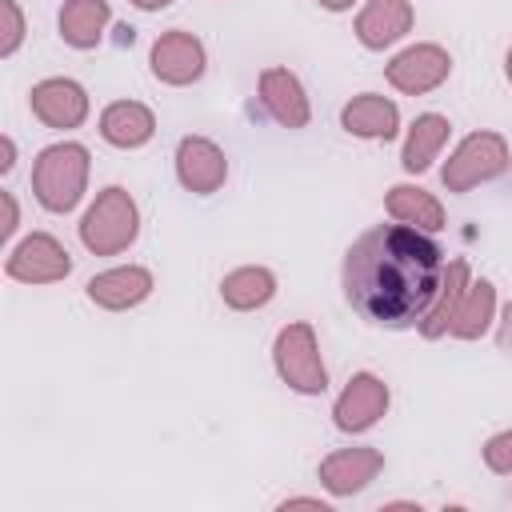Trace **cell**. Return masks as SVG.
I'll return each instance as SVG.
<instances>
[{"label": "cell", "mask_w": 512, "mask_h": 512, "mask_svg": "<svg viewBox=\"0 0 512 512\" xmlns=\"http://www.w3.org/2000/svg\"><path fill=\"white\" fill-rule=\"evenodd\" d=\"M28 104L44 128L68 132V128H80L88 120V92H84V84H76L68 76H48V80L32 84Z\"/></svg>", "instance_id": "obj_9"}, {"label": "cell", "mask_w": 512, "mask_h": 512, "mask_svg": "<svg viewBox=\"0 0 512 512\" xmlns=\"http://www.w3.org/2000/svg\"><path fill=\"white\" fill-rule=\"evenodd\" d=\"M444 280L440 244L412 224H376L344 256L348 304L380 328H412L428 316Z\"/></svg>", "instance_id": "obj_1"}, {"label": "cell", "mask_w": 512, "mask_h": 512, "mask_svg": "<svg viewBox=\"0 0 512 512\" xmlns=\"http://www.w3.org/2000/svg\"><path fill=\"white\" fill-rule=\"evenodd\" d=\"M412 32V4L408 0H368L356 16V40L372 52L404 40Z\"/></svg>", "instance_id": "obj_16"}, {"label": "cell", "mask_w": 512, "mask_h": 512, "mask_svg": "<svg viewBox=\"0 0 512 512\" xmlns=\"http://www.w3.org/2000/svg\"><path fill=\"white\" fill-rule=\"evenodd\" d=\"M492 316H496V288H492V280H468V292H464V300L452 312L448 336H456V340H480L488 332Z\"/></svg>", "instance_id": "obj_23"}, {"label": "cell", "mask_w": 512, "mask_h": 512, "mask_svg": "<svg viewBox=\"0 0 512 512\" xmlns=\"http://www.w3.org/2000/svg\"><path fill=\"white\" fill-rule=\"evenodd\" d=\"M448 132H452L448 116H440V112H424V116H416L412 128H408V136H404V148H400V164H404V172H428L432 160L440 156V148L448 144Z\"/></svg>", "instance_id": "obj_19"}, {"label": "cell", "mask_w": 512, "mask_h": 512, "mask_svg": "<svg viewBox=\"0 0 512 512\" xmlns=\"http://www.w3.org/2000/svg\"><path fill=\"white\" fill-rule=\"evenodd\" d=\"M100 136H104V144L124 148V152L144 148L156 136V116L140 100H116L100 112Z\"/></svg>", "instance_id": "obj_17"}, {"label": "cell", "mask_w": 512, "mask_h": 512, "mask_svg": "<svg viewBox=\"0 0 512 512\" xmlns=\"http://www.w3.org/2000/svg\"><path fill=\"white\" fill-rule=\"evenodd\" d=\"M84 292L104 312H128V308H136V304H144L152 296V272L140 268V264H120V268L96 272L84 284Z\"/></svg>", "instance_id": "obj_13"}, {"label": "cell", "mask_w": 512, "mask_h": 512, "mask_svg": "<svg viewBox=\"0 0 512 512\" xmlns=\"http://www.w3.org/2000/svg\"><path fill=\"white\" fill-rule=\"evenodd\" d=\"M468 280H472V276H468V264H464V260H448V264H444L440 292H436V300H432L428 316L420 320V336H424V340H440V336H448L452 312H456V304L464 300Z\"/></svg>", "instance_id": "obj_22"}, {"label": "cell", "mask_w": 512, "mask_h": 512, "mask_svg": "<svg viewBox=\"0 0 512 512\" xmlns=\"http://www.w3.org/2000/svg\"><path fill=\"white\" fill-rule=\"evenodd\" d=\"M504 76H508V84H512V48H508V56H504Z\"/></svg>", "instance_id": "obj_32"}, {"label": "cell", "mask_w": 512, "mask_h": 512, "mask_svg": "<svg viewBox=\"0 0 512 512\" xmlns=\"http://www.w3.org/2000/svg\"><path fill=\"white\" fill-rule=\"evenodd\" d=\"M272 364H276L280 380H284L292 392L320 396V392L328 388V372H324V360H320L316 328H312L308 320L284 324V328L276 332V344H272Z\"/></svg>", "instance_id": "obj_4"}, {"label": "cell", "mask_w": 512, "mask_h": 512, "mask_svg": "<svg viewBox=\"0 0 512 512\" xmlns=\"http://www.w3.org/2000/svg\"><path fill=\"white\" fill-rule=\"evenodd\" d=\"M108 20H112L108 0H64V8H60V20H56V24H60V40H64L68 48L88 52V48H96V44H100V36H104Z\"/></svg>", "instance_id": "obj_18"}, {"label": "cell", "mask_w": 512, "mask_h": 512, "mask_svg": "<svg viewBox=\"0 0 512 512\" xmlns=\"http://www.w3.org/2000/svg\"><path fill=\"white\" fill-rule=\"evenodd\" d=\"M132 4H136L140 12H160V8H168L172 0H132Z\"/></svg>", "instance_id": "obj_31"}, {"label": "cell", "mask_w": 512, "mask_h": 512, "mask_svg": "<svg viewBox=\"0 0 512 512\" xmlns=\"http://www.w3.org/2000/svg\"><path fill=\"white\" fill-rule=\"evenodd\" d=\"M88 148L76 144V140H60V144H48L40 148L36 164H32V192L40 200L44 212H72L80 200H84V188H88Z\"/></svg>", "instance_id": "obj_2"}, {"label": "cell", "mask_w": 512, "mask_h": 512, "mask_svg": "<svg viewBox=\"0 0 512 512\" xmlns=\"http://www.w3.org/2000/svg\"><path fill=\"white\" fill-rule=\"evenodd\" d=\"M140 236V208L128 188L108 184L96 192L92 208L80 220V244L92 256H116Z\"/></svg>", "instance_id": "obj_3"}, {"label": "cell", "mask_w": 512, "mask_h": 512, "mask_svg": "<svg viewBox=\"0 0 512 512\" xmlns=\"http://www.w3.org/2000/svg\"><path fill=\"white\" fill-rule=\"evenodd\" d=\"M384 208H388L392 220L412 224V228H420V232H440V228H444V208H440V200H436L432 192L416 188V184H396V188H388Z\"/></svg>", "instance_id": "obj_21"}, {"label": "cell", "mask_w": 512, "mask_h": 512, "mask_svg": "<svg viewBox=\"0 0 512 512\" xmlns=\"http://www.w3.org/2000/svg\"><path fill=\"white\" fill-rule=\"evenodd\" d=\"M380 468H384L380 448H368V444L340 448V452L320 460V484L332 496H356V492H364L380 476Z\"/></svg>", "instance_id": "obj_12"}, {"label": "cell", "mask_w": 512, "mask_h": 512, "mask_svg": "<svg viewBox=\"0 0 512 512\" xmlns=\"http://www.w3.org/2000/svg\"><path fill=\"white\" fill-rule=\"evenodd\" d=\"M12 164H16V140L4 136L0 140V172H12Z\"/></svg>", "instance_id": "obj_28"}, {"label": "cell", "mask_w": 512, "mask_h": 512, "mask_svg": "<svg viewBox=\"0 0 512 512\" xmlns=\"http://www.w3.org/2000/svg\"><path fill=\"white\" fill-rule=\"evenodd\" d=\"M176 180L196 196H212L228 180V156L208 136H184L176 144Z\"/></svg>", "instance_id": "obj_10"}, {"label": "cell", "mask_w": 512, "mask_h": 512, "mask_svg": "<svg viewBox=\"0 0 512 512\" xmlns=\"http://www.w3.org/2000/svg\"><path fill=\"white\" fill-rule=\"evenodd\" d=\"M508 140L500 132H472L456 144V152L444 160L440 180L448 192H472L476 184L496 180L508 168Z\"/></svg>", "instance_id": "obj_5"}, {"label": "cell", "mask_w": 512, "mask_h": 512, "mask_svg": "<svg viewBox=\"0 0 512 512\" xmlns=\"http://www.w3.org/2000/svg\"><path fill=\"white\" fill-rule=\"evenodd\" d=\"M496 344H500V352H508V356H512V304L504 308V324H500V336H496Z\"/></svg>", "instance_id": "obj_27"}, {"label": "cell", "mask_w": 512, "mask_h": 512, "mask_svg": "<svg viewBox=\"0 0 512 512\" xmlns=\"http://www.w3.org/2000/svg\"><path fill=\"white\" fill-rule=\"evenodd\" d=\"M388 84L404 96H424L436 92L448 76H452V56L440 44H408L404 52H396L384 68Z\"/></svg>", "instance_id": "obj_6"}, {"label": "cell", "mask_w": 512, "mask_h": 512, "mask_svg": "<svg viewBox=\"0 0 512 512\" xmlns=\"http://www.w3.org/2000/svg\"><path fill=\"white\" fill-rule=\"evenodd\" d=\"M316 4H320V8H328V12H348L356 0H316Z\"/></svg>", "instance_id": "obj_30"}, {"label": "cell", "mask_w": 512, "mask_h": 512, "mask_svg": "<svg viewBox=\"0 0 512 512\" xmlns=\"http://www.w3.org/2000/svg\"><path fill=\"white\" fill-rule=\"evenodd\" d=\"M384 412H388V384L372 372H356L344 384V392L332 408V420L340 432H368Z\"/></svg>", "instance_id": "obj_11"}, {"label": "cell", "mask_w": 512, "mask_h": 512, "mask_svg": "<svg viewBox=\"0 0 512 512\" xmlns=\"http://www.w3.org/2000/svg\"><path fill=\"white\" fill-rule=\"evenodd\" d=\"M340 128L360 140H392L400 132V108L380 92H360L340 108Z\"/></svg>", "instance_id": "obj_15"}, {"label": "cell", "mask_w": 512, "mask_h": 512, "mask_svg": "<svg viewBox=\"0 0 512 512\" xmlns=\"http://www.w3.org/2000/svg\"><path fill=\"white\" fill-rule=\"evenodd\" d=\"M484 464L500 476H512V428L508 432H496L488 444H484Z\"/></svg>", "instance_id": "obj_25"}, {"label": "cell", "mask_w": 512, "mask_h": 512, "mask_svg": "<svg viewBox=\"0 0 512 512\" xmlns=\"http://www.w3.org/2000/svg\"><path fill=\"white\" fill-rule=\"evenodd\" d=\"M148 64H152V76L160 84H172V88H184V84H196L204 76V44L184 32V28H172L164 36H156L152 52H148Z\"/></svg>", "instance_id": "obj_8"}, {"label": "cell", "mask_w": 512, "mask_h": 512, "mask_svg": "<svg viewBox=\"0 0 512 512\" xmlns=\"http://www.w3.org/2000/svg\"><path fill=\"white\" fill-rule=\"evenodd\" d=\"M260 104L280 128H308V120H312L304 84L288 68H264L260 72Z\"/></svg>", "instance_id": "obj_14"}, {"label": "cell", "mask_w": 512, "mask_h": 512, "mask_svg": "<svg viewBox=\"0 0 512 512\" xmlns=\"http://www.w3.org/2000/svg\"><path fill=\"white\" fill-rule=\"evenodd\" d=\"M0 204H4V228H0V236L8 240L20 228V208H16V196L12 192H0Z\"/></svg>", "instance_id": "obj_26"}, {"label": "cell", "mask_w": 512, "mask_h": 512, "mask_svg": "<svg viewBox=\"0 0 512 512\" xmlns=\"http://www.w3.org/2000/svg\"><path fill=\"white\" fill-rule=\"evenodd\" d=\"M4 272L20 284H56L72 272V256L52 232H32L8 252Z\"/></svg>", "instance_id": "obj_7"}, {"label": "cell", "mask_w": 512, "mask_h": 512, "mask_svg": "<svg viewBox=\"0 0 512 512\" xmlns=\"http://www.w3.org/2000/svg\"><path fill=\"white\" fill-rule=\"evenodd\" d=\"M280 508H320V512H324V500H316V496H292V500H284Z\"/></svg>", "instance_id": "obj_29"}, {"label": "cell", "mask_w": 512, "mask_h": 512, "mask_svg": "<svg viewBox=\"0 0 512 512\" xmlns=\"http://www.w3.org/2000/svg\"><path fill=\"white\" fill-rule=\"evenodd\" d=\"M0 20H4V28H0V56H12L24 44V12H20V4L16 0H0Z\"/></svg>", "instance_id": "obj_24"}, {"label": "cell", "mask_w": 512, "mask_h": 512, "mask_svg": "<svg viewBox=\"0 0 512 512\" xmlns=\"http://www.w3.org/2000/svg\"><path fill=\"white\" fill-rule=\"evenodd\" d=\"M276 296V276L272 268L264 264H244V268H232L224 280H220V300L236 312H256L264 308L268 300Z\"/></svg>", "instance_id": "obj_20"}]
</instances>
